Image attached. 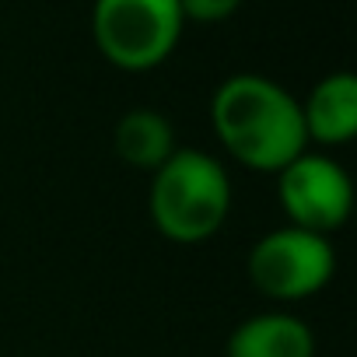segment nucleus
Instances as JSON below:
<instances>
[{"label": "nucleus", "instance_id": "obj_1", "mask_svg": "<svg viewBox=\"0 0 357 357\" xmlns=\"http://www.w3.org/2000/svg\"><path fill=\"white\" fill-rule=\"evenodd\" d=\"M211 119L231 158L252 172H280L308 144L301 102L263 74L228 77L214 91Z\"/></svg>", "mask_w": 357, "mask_h": 357}, {"label": "nucleus", "instance_id": "obj_2", "mask_svg": "<svg viewBox=\"0 0 357 357\" xmlns=\"http://www.w3.org/2000/svg\"><path fill=\"white\" fill-rule=\"evenodd\" d=\"M147 211L168 242H207L228 221L231 178L207 151H172V158L151 172Z\"/></svg>", "mask_w": 357, "mask_h": 357}, {"label": "nucleus", "instance_id": "obj_3", "mask_svg": "<svg viewBox=\"0 0 357 357\" xmlns=\"http://www.w3.org/2000/svg\"><path fill=\"white\" fill-rule=\"evenodd\" d=\"M178 0H95L91 36L98 53L119 70H151L172 56L183 36Z\"/></svg>", "mask_w": 357, "mask_h": 357}, {"label": "nucleus", "instance_id": "obj_4", "mask_svg": "<svg viewBox=\"0 0 357 357\" xmlns=\"http://www.w3.org/2000/svg\"><path fill=\"white\" fill-rule=\"evenodd\" d=\"M336 256L329 235H315L305 228H277L263 235L249 252V277L256 291L273 301H298L322 291L333 280Z\"/></svg>", "mask_w": 357, "mask_h": 357}, {"label": "nucleus", "instance_id": "obj_5", "mask_svg": "<svg viewBox=\"0 0 357 357\" xmlns=\"http://www.w3.org/2000/svg\"><path fill=\"white\" fill-rule=\"evenodd\" d=\"M277 190L287 221L315 235L336 231L354 207L350 175L326 154H298L277 172Z\"/></svg>", "mask_w": 357, "mask_h": 357}, {"label": "nucleus", "instance_id": "obj_6", "mask_svg": "<svg viewBox=\"0 0 357 357\" xmlns=\"http://www.w3.org/2000/svg\"><path fill=\"white\" fill-rule=\"evenodd\" d=\"M301 119H305V137L322 144V147H340L347 140H354L357 133V77L340 70L322 77L305 105H301Z\"/></svg>", "mask_w": 357, "mask_h": 357}, {"label": "nucleus", "instance_id": "obj_7", "mask_svg": "<svg viewBox=\"0 0 357 357\" xmlns=\"http://www.w3.org/2000/svg\"><path fill=\"white\" fill-rule=\"evenodd\" d=\"M228 357H315V336L291 312H263L231 329Z\"/></svg>", "mask_w": 357, "mask_h": 357}, {"label": "nucleus", "instance_id": "obj_8", "mask_svg": "<svg viewBox=\"0 0 357 357\" xmlns=\"http://www.w3.org/2000/svg\"><path fill=\"white\" fill-rule=\"evenodd\" d=\"M112 147H116L123 165L154 172L158 165H165L172 158L175 133H172V123L161 112H154V109H130L116 123Z\"/></svg>", "mask_w": 357, "mask_h": 357}, {"label": "nucleus", "instance_id": "obj_9", "mask_svg": "<svg viewBox=\"0 0 357 357\" xmlns=\"http://www.w3.org/2000/svg\"><path fill=\"white\" fill-rule=\"evenodd\" d=\"M242 0H178L183 8V18L186 22H200V25H214V22H225L238 11Z\"/></svg>", "mask_w": 357, "mask_h": 357}]
</instances>
